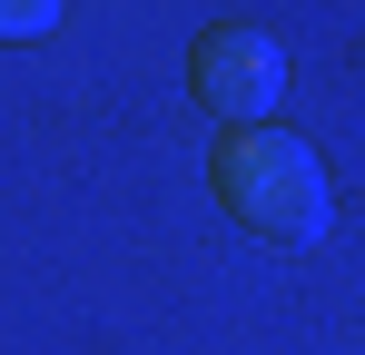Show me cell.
Segmentation results:
<instances>
[{
  "label": "cell",
  "mask_w": 365,
  "mask_h": 355,
  "mask_svg": "<svg viewBox=\"0 0 365 355\" xmlns=\"http://www.w3.org/2000/svg\"><path fill=\"white\" fill-rule=\"evenodd\" d=\"M187 89L207 99V118H227V128H267V109L287 99V50L267 40V30H207L197 50H187Z\"/></svg>",
  "instance_id": "7a4b0ae2"
},
{
  "label": "cell",
  "mask_w": 365,
  "mask_h": 355,
  "mask_svg": "<svg viewBox=\"0 0 365 355\" xmlns=\"http://www.w3.org/2000/svg\"><path fill=\"white\" fill-rule=\"evenodd\" d=\"M207 178H217V197H227V207H237L267 247H316V237H326V217H336L316 148H306V138H287V128H227Z\"/></svg>",
  "instance_id": "6da1fadb"
},
{
  "label": "cell",
  "mask_w": 365,
  "mask_h": 355,
  "mask_svg": "<svg viewBox=\"0 0 365 355\" xmlns=\"http://www.w3.org/2000/svg\"><path fill=\"white\" fill-rule=\"evenodd\" d=\"M40 30H60L50 0H0V40H40Z\"/></svg>",
  "instance_id": "3957f363"
}]
</instances>
